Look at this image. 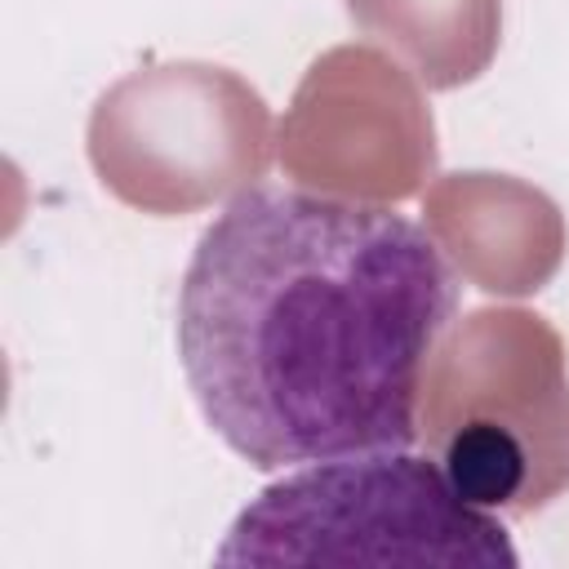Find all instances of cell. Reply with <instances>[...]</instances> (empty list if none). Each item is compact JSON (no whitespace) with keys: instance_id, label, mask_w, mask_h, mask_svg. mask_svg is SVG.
I'll return each instance as SVG.
<instances>
[{"instance_id":"cell-1","label":"cell","mask_w":569,"mask_h":569,"mask_svg":"<svg viewBox=\"0 0 569 569\" xmlns=\"http://www.w3.org/2000/svg\"><path fill=\"white\" fill-rule=\"evenodd\" d=\"M458 311L436 236L382 204L249 187L204 227L178 356L204 422L258 471L409 449Z\"/></svg>"},{"instance_id":"cell-5","label":"cell","mask_w":569,"mask_h":569,"mask_svg":"<svg viewBox=\"0 0 569 569\" xmlns=\"http://www.w3.org/2000/svg\"><path fill=\"white\" fill-rule=\"evenodd\" d=\"M351 22L391 44L427 89L476 80L498 49V0H347Z\"/></svg>"},{"instance_id":"cell-3","label":"cell","mask_w":569,"mask_h":569,"mask_svg":"<svg viewBox=\"0 0 569 569\" xmlns=\"http://www.w3.org/2000/svg\"><path fill=\"white\" fill-rule=\"evenodd\" d=\"M467 565L516 569L507 529L467 502L436 458L405 449L307 462L227 529L218 565Z\"/></svg>"},{"instance_id":"cell-4","label":"cell","mask_w":569,"mask_h":569,"mask_svg":"<svg viewBox=\"0 0 569 569\" xmlns=\"http://www.w3.org/2000/svg\"><path fill=\"white\" fill-rule=\"evenodd\" d=\"M89 160L124 204L142 213H191L262 178L271 160V111L227 67H147L98 98Z\"/></svg>"},{"instance_id":"cell-2","label":"cell","mask_w":569,"mask_h":569,"mask_svg":"<svg viewBox=\"0 0 569 569\" xmlns=\"http://www.w3.org/2000/svg\"><path fill=\"white\" fill-rule=\"evenodd\" d=\"M418 405V436L467 502L529 516L569 489V369L542 316L471 311L436 342Z\"/></svg>"}]
</instances>
